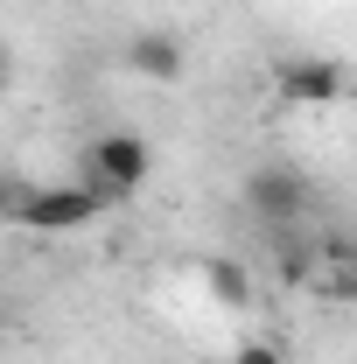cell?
Listing matches in <instances>:
<instances>
[{
	"label": "cell",
	"instance_id": "obj_1",
	"mask_svg": "<svg viewBox=\"0 0 357 364\" xmlns=\"http://www.w3.org/2000/svg\"><path fill=\"white\" fill-rule=\"evenodd\" d=\"M7 218L21 231H36V238H63V231L98 225V218H105V196H98L91 182H28V189H14Z\"/></svg>",
	"mask_w": 357,
	"mask_h": 364
},
{
	"label": "cell",
	"instance_id": "obj_2",
	"mask_svg": "<svg viewBox=\"0 0 357 364\" xmlns=\"http://www.w3.org/2000/svg\"><path fill=\"white\" fill-rule=\"evenodd\" d=\"M147 176H154V147L140 134H98L85 147V168H78V182H91L105 203H134Z\"/></svg>",
	"mask_w": 357,
	"mask_h": 364
},
{
	"label": "cell",
	"instance_id": "obj_3",
	"mask_svg": "<svg viewBox=\"0 0 357 364\" xmlns=\"http://www.w3.org/2000/svg\"><path fill=\"white\" fill-rule=\"evenodd\" d=\"M273 98L280 105H336V98H351V70L336 63V56H280L273 63Z\"/></svg>",
	"mask_w": 357,
	"mask_h": 364
},
{
	"label": "cell",
	"instance_id": "obj_4",
	"mask_svg": "<svg viewBox=\"0 0 357 364\" xmlns=\"http://www.w3.org/2000/svg\"><path fill=\"white\" fill-rule=\"evenodd\" d=\"M245 203H252V218H267V225H294V218L309 210V182L294 176V168H252V176H245Z\"/></svg>",
	"mask_w": 357,
	"mask_h": 364
},
{
	"label": "cell",
	"instance_id": "obj_5",
	"mask_svg": "<svg viewBox=\"0 0 357 364\" xmlns=\"http://www.w3.org/2000/svg\"><path fill=\"white\" fill-rule=\"evenodd\" d=\"M119 63L134 70L140 85H176L182 70H189V49H182V36H169V28H140Z\"/></svg>",
	"mask_w": 357,
	"mask_h": 364
},
{
	"label": "cell",
	"instance_id": "obj_6",
	"mask_svg": "<svg viewBox=\"0 0 357 364\" xmlns=\"http://www.w3.org/2000/svg\"><path fill=\"white\" fill-rule=\"evenodd\" d=\"M315 294L336 301V309H357V238H315Z\"/></svg>",
	"mask_w": 357,
	"mask_h": 364
},
{
	"label": "cell",
	"instance_id": "obj_7",
	"mask_svg": "<svg viewBox=\"0 0 357 364\" xmlns=\"http://www.w3.org/2000/svg\"><path fill=\"white\" fill-rule=\"evenodd\" d=\"M203 280H211V294H218L224 309H252V273H245V259H211Z\"/></svg>",
	"mask_w": 357,
	"mask_h": 364
},
{
	"label": "cell",
	"instance_id": "obj_8",
	"mask_svg": "<svg viewBox=\"0 0 357 364\" xmlns=\"http://www.w3.org/2000/svg\"><path fill=\"white\" fill-rule=\"evenodd\" d=\"M224 364H287V350L267 343V336H245V343H231V358H224Z\"/></svg>",
	"mask_w": 357,
	"mask_h": 364
}]
</instances>
